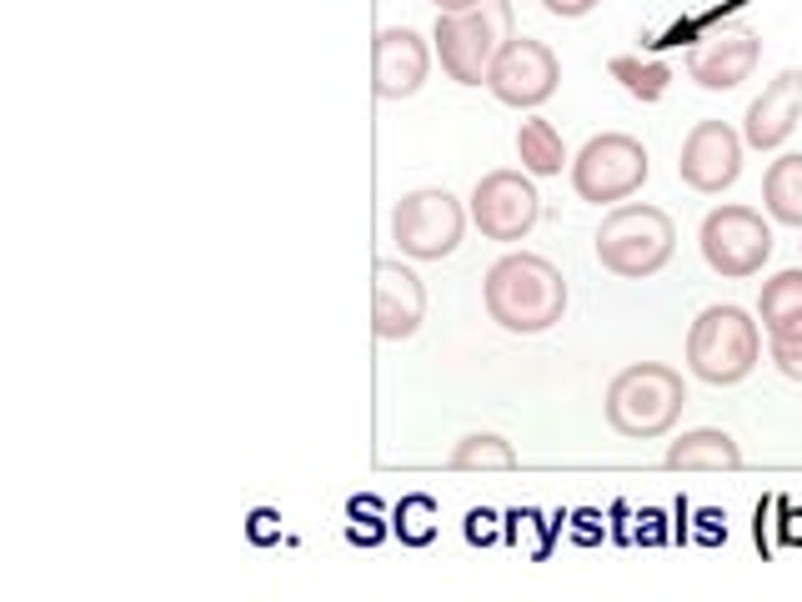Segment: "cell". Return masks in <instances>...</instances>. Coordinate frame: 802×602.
Instances as JSON below:
<instances>
[{"mask_svg":"<svg viewBox=\"0 0 802 602\" xmlns=\"http://www.w3.org/2000/svg\"><path fill=\"white\" fill-rule=\"evenodd\" d=\"M482 307H487V317L502 332L537 337V332H552L562 322V312H567V281H562V271L547 256L507 251L482 276Z\"/></svg>","mask_w":802,"mask_h":602,"instance_id":"obj_1","label":"cell"},{"mask_svg":"<svg viewBox=\"0 0 802 602\" xmlns=\"http://www.w3.org/2000/svg\"><path fill=\"white\" fill-rule=\"evenodd\" d=\"M687 407V387H682V372L667 367V362H632L622 367L612 382H607V427L627 442H647V437H662L677 427Z\"/></svg>","mask_w":802,"mask_h":602,"instance_id":"obj_2","label":"cell"},{"mask_svg":"<svg viewBox=\"0 0 802 602\" xmlns=\"http://www.w3.org/2000/svg\"><path fill=\"white\" fill-rule=\"evenodd\" d=\"M672 251H677V226L667 211L647 201H622L597 226V261L622 281L657 276L672 261Z\"/></svg>","mask_w":802,"mask_h":602,"instance_id":"obj_3","label":"cell"},{"mask_svg":"<svg viewBox=\"0 0 802 602\" xmlns=\"http://www.w3.org/2000/svg\"><path fill=\"white\" fill-rule=\"evenodd\" d=\"M762 357V332L742 307H707L687 332V367L707 387L742 382Z\"/></svg>","mask_w":802,"mask_h":602,"instance_id":"obj_4","label":"cell"},{"mask_svg":"<svg viewBox=\"0 0 802 602\" xmlns=\"http://www.w3.org/2000/svg\"><path fill=\"white\" fill-rule=\"evenodd\" d=\"M432 41H437L442 71L457 86H487V71H492L502 41H512V6L507 0H482L477 11L437 16Z\"/></svg>","mask_w":802,"mask_h":602,"instance_id":"obj_5","label":"cell"},{"mask_svg":"<svg viewBox=\"0 0 802 602\" xmlns=\"http://www.w3.org/2000/svg\"><path fill=\"white\" fill-rule=\"evenodd\" d=\"M462 236H467V211L452 191L427 186L391 206V241L412 261H442L462 246Z\"/></svg>","mask_w":802,"mask_h":602,"instance_id":"obj_6","label":"cell"},{"mask_svg":"<svg viewBox=\"0 0 802 602\" xmlns=\"http://www.w3.org/2000/svg\"><path fill=\"white\" fill-rule=\"evenodd\" d=\"M647 181V146L627 131H602L572 156V191L587 206L627 201Z\"/></svg>","mask_w":802,"mask_h":602,"instance_id":"obj_7","label":"cell"},{"mask_svg":"<svg viewBox=\"0 0 802 602\" xmlns=\"http://www.w3.org/2000/svg\"><path fill=\"white\" fill-rule=\"evenodd\" d=\"M702 261L727 276V281H742V276H757L772 256V226L762 221V211L752 206H717L702 216Z\"/></svg>","mask_w":802,"mask_h":602,"instance_id":"obj_8","label":"cell"},{"mask_svg":"<svg viewBox=\"0 0 802 602\" xmlns=\"http://www.w3.org/2000/svg\"><path fill=\"white\" fill-rule=\"evenodd\" d=\"M557 81H562L557 51L547 41H532V36L502 41V51H497L492 71H487V91L502 106H517V111H537L542 101H552Z\"/></svg>","mask_w":802,"mask_h":602,"instance_id":"obj_9","label":"cell"},{"mask_svg":"<svg viewBox=\"0 0 802 602\" xmlns=\"http://www.w3.org/2000/svg\"><path fill=\"white\" fill-rule=\"evenodd\" d=\"M542 216V196L527 171H487L472 191V221L487 241H522Z\"/></svg>","mask_w":802,"mask_h":602,"instance_id":"obj_10","label":"cell"},{"mask_svg":"<svg viewBox=\"0 0 802 602\" xmlns=\"http://www.w3.org/2000/svg\"><path fill=\"white\" fill-rule=\"evenodd\" d=\"M677 176H682V186H692L702 196H722L742 176V136L727 121H697L682 141Z\"/></svg>","mask_w":802,"mask_h":602,"instance_id":"obj_11","label":"cell"},{"mask_svg":"<svg viewBox=\"0 0 802 602\" xmlns=\"http://www.w3.org/2000/svg\"><path fill=\"white\" fill-rule=\"evenodd\" d=\"M427 317V286L412 266L376 261L371 266V332L381 342H407Z\"/></svg>","mask_w":802,"mask_h":602,"instance_id":"obj_12","label":"cell"},{"mask_svg":"<svg viewBox=\"0 0 802 602\" xmlns=\"http://www.w3.org/2000/svg\"><path fill=\"white\" fill-rule=\"evenodd\" d=\"M432 51L412 26H386L371 41V91L381 101H407L427 86Z\"/></svg>","mask_w":802,"mask_h":602,"instance_id":"obj_13","label":"cell"},{"mask_svg":"<svg viewBox=\"0 0 802 602\" xmlns=\"http://www.w3.org/2000/svg\"><path fill=\"white\" fill-rule=\"evenodd\" d=\"M762 61V41L747 26H722L717 36H707L702 46H692L687 56V76L702 91H737Z\"/></svg>","mask_w":802,"mask_h":602,"instance_id":"obj_14","label":"cell"},{"mask_svg":"<svg viewBox=\"0 0 802 602\" xmlns=\"http://www.w3.org/2000/svg\"><path fill=\"white\" fill-rule=\"evenodd\" d=\"M797 116H802V71H782L762 86V96L747 106V121H742V141L757 146V151H777L792 131H797Z\"/></svg>","mask_w":802,"mask_h":602,"instance_id":"obj_15","label":"cell"},{"mask_svg":"<svg viewBox=\"0 0 802 602\" xmlns=\"http://www.w3.org/2000/svg\"><path fill=\"white\" fill-rule=\"evenodd\" d=\"M672 472H737L742 467V447L717 432V427H697V432H682L667 457H662Z\"/></svg>","mask_w":802,"mask_h":602,"instance_id":"obj_16","label":"cell"},{"mask_svg":"<svg viewBox=\"0 0 802 602\" xmlns=\"http://www.w3.org/2000/svg\"><path fill=\"white\" fill-rule=\"evenodd\" d=\"M757 317H762L767 342H802V266L777 271V276L762 286Z\"/></svg>","mask_w":802,"mask_h":602,"instance_id":"obj_17","label":"cell"},{"mask_svg":"<svg viewBox=\"0 0 802 602\" xmlns=\"http://www.w3.org/2000/svg\"><path fill=\"white\" fill-rule=\"evenodd\" d=\"M762 206L782 226H802V156H777L762 176Z\"/></svg>","mask_w":802,"mask_h":602,"instance_id":"obj_18","label":"cell"},{"mask_svg":"<svg viewBox=\"0 0 802 602\" xmlns=\"http://www.w3.org/2000/svg\"><path fill=\"white\" fill-rule=\"evenodd\" d=\"M517 156H522V171H532V176H562V166H567L562 131H557L552 121H542V116L522 121V131H517Z\"/></svg>","mask_w":802,"mask_h":602,"instance_id":"obj_19","label":"cell"},{"mask_svg":"<svg viewBox=\"0 0 802 602\" xmlns=\"http://www.w3.org/2000/svg\"><path fill=\"white\" fill-rule=\"evenodd\" d=\"M512 467H517V452L497 432H472L452 452V472H512Z\"/></svg>","mask_w":802,"mask_h":602,"instance_id":"obj_20","label":"cell"},{"mask_svg":"<svg viewBox=\"0 0 802 602\" xmlns=\"http://www.w3.org/2000/svg\"><path fill=\"white\" fill-rule=\"evenodd\" d=\"M612 76H617L622 91L637 96V101H662V91L672 86V66H662V61H637V56H617V61H612Z\"/></svg>","mask_w":802,"mask_h":602,"instance_id":"obj_21","label":"cell"},{"mask_svg":"<svg viewBox=\"0 0 802 602\" xmlns=\"http://www.w3.org/2000/svg\"><path fill=\"white\" fill-rule=\"evenodd\" d=\"M391 527H396V537H401V542L427 547V542L437 537V502H432V497H422V492L401 497V507H396Z\"/></svg>","mask_w":802,"mask_h":602,"instance_id":"obj_22","label":"cell"},{"mask_svg":"<svg viewBox=\"0 0 802 602\" xmlns=\"http://www.w3.org/2000/svg\"><path fill=\"white\" fill-rule=\"evenodd\" d=\"M346 512L356 517V527H351L346 537H351V542H366V547H371V542L381 537V522H376V497H351V502H346Z\"/></svg>","mask_w":802,"mask_h":602,"instance_id":"obj_23","label":"cell"},{"mask_svg":"<svg viewBox=\"0 0 802 602\" xmlns=\"http://www.w3.org/2000/svg\"><path fill=\"white\" fill-rule=\"evenodd\" d=\"M772 362H777L782 377L802 382V342H772Z\"/></svg>","mask_w":802,"mask_h":602,"instance_id":"obj_24","label":"cell"},{"mask_svg":"<svg viewBox=\"0 0 802 602\" xmlns=\"http://www.w3.org/2000/svg\"><path fill=\"white\" fill-rule=\"evenodd\" d=\"M276 537H281V517H276L271 507H256V512H251V542L266 547V542H276Z\"/></svg>","mask_w":802,"mask_h":602,"instance_id":"obj_25","label":"cell"},{"mask_svg":"<svg viewBox=\"0 0 802 602\" xmlns=\"http://www.w3.org/2000/svg\"><path fill=\"white\" fill-rule=\"evenodd\" d=\"M772 507H777V517H782V542L797 547V542H802V512H797L792 502H772Z\"/></svg>","mask_w":802,"mask_h":602,"instance_id":"obj_26","label":"cell"},{"mask_svg":"<svg viewBox=\"0 0 802 602\" xmlns=\"http://www.w3.org/2000/svg\"><path fill=\"white\" fill-rule=\"evenodd\" d=\"M542 11H552V16H562V21H577V16L597 11V0H542Z\"/></svg>","mask_w":802,"mask_h":602,"instance_id":"obj_27","label":"cell"},{"mask_svg":"<svg viewBox=\"0 0 802 602\" xmlns=\"http://www.w3.org/2000/svg\"><path fill=\"white\" fill-rule=\"evenodd\" d=\"M492 522H497V517H492V512H482V507H477V512H467V542H492V537H497V532H492Z\"/></svg>","mask_w":802,"mask_h":602,"instance_id":"obj_28","label":"cell"},{"mask_svg":"<svg viewBox=\"0 0 802 602\" xmlns=\"http://www.w3.org/2000/svg\"><path fill=\"white\" fill-rule=\"evenodd\" d=\"M437 6V16H462V11H477L482 0H432Z\"/></svg>","mask_w":802,"mask_h":602,"instance_id":"obj_29","label":"cell"},{"mask_svg":"<svg viewBox=\"0 0 802 602\" xmlns=\"http://www.w3.org/2000/svg\"><path fill=\"white\" fill-rule=\"evenodd\" d=\"M637 522H642V527H637V537H647V542H657V537H662V532H657V522H662L657 512H642Z\"/></svg>","mask_w":802,"mask_h":602,"instance_id":"obj_30","label":"cell"}]
</instances>
